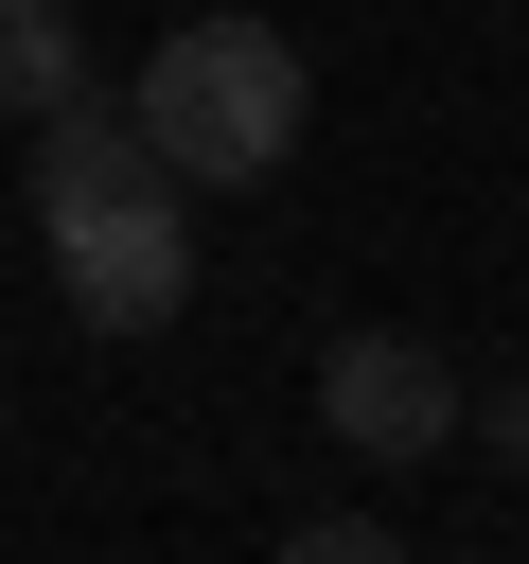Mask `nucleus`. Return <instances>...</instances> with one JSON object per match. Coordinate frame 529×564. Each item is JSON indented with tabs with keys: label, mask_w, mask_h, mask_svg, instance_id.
I'll return each instance as SVG.
<instances>
[{
	"label": "nucleus",
	"mask_w": 529,
	"mask_h": 564,
	"mask_svg": "<svg viewBox=\"0 0 529 564\" xmlns=\"http://www.w3.org/2000/svg\"><path fill=\"white\" fill-rule=\"evenodd\" d=\"M458 441H476L494 476H529V370H511V388H458Z\"/></svg>",
	"instance_id": "6"
},
{
	"label": "nucleus",
	"mask_w": 529,
	"mask_h": 564,
	"mask_svg": "<svg viewBox=\"0 0 529 564\" xmlns=\"http://www.w3.org/2000/svg\"><path fill=\"white\" fill-rule=\"evenodd\" d=\"M123 106H141V141H159L176 194H264L300 159V123H317V70H300L282 18H176Z\"/></svg>",
	"instance_id": "1"
},
{
	"label": "nucleus",
	"mask_w": 529,
	"mask_h": 564,
	"mask_svg": "<svg viewBox=\"0 0 529 564\" xmlns=\"http://www.w3.org/2000/svg\"><path fill=\"white\" fill-rule=\"evenodd\" d=\"M141 176H159V141H141V106H123V88L35 106V229H53V212H88V194H141Z\"/></svg>",
	"instance_id": "4"
},
{
	"label": "nucleus",
	"mask_w": 529,
	"mask_h": 564,
	"mask_svg": "<svg viewBox=\"0 0 529 564\" xmlns=\"http://www.w3.org/2000/svg\"><path fill=\"white\" fill-rule=\"evenodd\" d=\"M282 546H300V564H388V511H353V494H335V511H300Z\"/></svg>",
	"instance_id": "7"
},
{
	"label": "nucleus",
	"mask_w": 529,
	"mask_h": 564,
	"mask_svg": "<svg viewBox=\"0 0 529 564\" xmlns=\"http://www.w3.org/2000/svg\"><path fill=\"white\" fill-rule=\"evenodd\" d=\"M317 423H335L370 476H423V458H458V352H423L406 317H353V335L317 352Z\"/></svg>",
	"instance_id": "3"
},
{
	"label": "nucleus",
	"mask_w": 529,
	"mask_h": 564,
	"mask_svg": "<svg viewBox=\"0 0 529 564\" xmlns=\"http://www.w3.org/2000/svg\"><path fill=\"white\" fill-rule=\"evenodd\" d=\"M88 88V35H71V0H0V106L35 123V106H71Z\"/></svg>",
	"instance_id": "5"
},
{
	"label": "nucleus",
	"mask_w": 529,
	"mask_h": 564,
	"mask_svg": "<svg viewBox=\"0 0 529 564\" xmlns=\"http://www.w3.org/2000/svg\"><path fill=\"white\" fill-rule=\"evenodd\" d=\"M35 247H53V300H71L88 335H159V317L194 300V194H176V176L88 194V212H53Z\"/></svg>",
	"instance_id": "2"
}]
</instances>
